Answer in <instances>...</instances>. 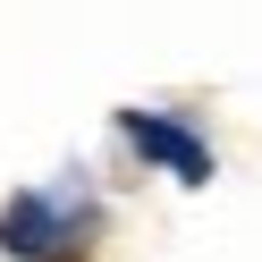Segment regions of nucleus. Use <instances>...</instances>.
<instances>
[{
    "label": "nucleus",
    "mask_w": 262,
    "mask_h": 262,
    "mask_svg": "<svg viewBox=\"0 0 262 262\" xmlns=\"http://www.w3.org/2000/svg\"><path fill=\"white\" fill-rule=\"evenodd\" d=\"M85 237H93V211L68 194H17L0 211V254L17 262H85Z\"/></svg>",
    "instance_id": "1"
},
{
    "label": "nucleus",
    "mask_w": 262,
    "mask_h": 262,
    "mask_svg": "<svg viewBox=\"0 0 262 262\" xmlns=\"http://www.w3.org/2000/svg\"><path fill=\"white\" fill-rule=\"evenodd\" d=\"M119 127H127V144H136L144 161H161L169 178H186V186H203V178H211V152H203V144H194V136H186L178 119H152V110H127Z\"/></svg>",
    "instance_id": "2"
}]
</instances>
